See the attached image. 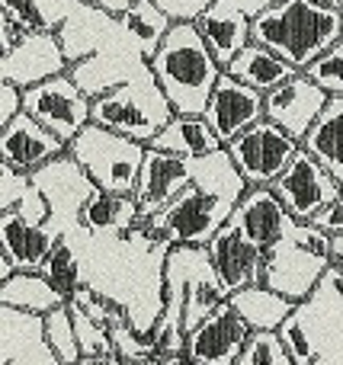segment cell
Here are the masks:
<instances>
[{"label": "cell", "instance_id": "cell-1", "mask_svg": "<svg viewBox=\"0 0 343 365\" xmlns=\"http://www.w3.org/2000/svg\"><path fill=\"white\" fill-rule=\"evenodd\" d=\"M148 68L177 115H205L212 93L225 74L196 23H173Z\"/></svg>", "mask_w": 343, "mask_h": 365}, {"label": "cell", "instance_id": "cell-2", "mask_svg": "<svg viewBox=\"0 0 343 365\" xmlns=\"http://www.w3.org/2000/svg\"><path fill=\"white\" fill-rule=\"evenodd\" d=\"M254 42L280 55L295 71H305L327 48L343 42V10L312 0H282L250 26Z\"/></svg>", "mask_w": 343, "mask_h": 365}, {"label": "cell", "instance_id": "cell-3", "mask_svg": "<svg viewBox=\"0 0 343 365\" xmlns=\"http://www.w3.org/2000/svg\"><path fill=\"white\" fill-rule=\"evenodd\" d=\"M173 115H177V109L170 106V100L160 90V83L154 81L148 64L135 71L128 81L93 96V125L119 132L132 141H141V145H151L170 125Z\"/></svg>", "mask_w": 343, "mask_h": 365}, {"label": "cell", "instance_id": "cell-4", "mask_svg": "<svg viewBox=\"0 0 343 365\" xmlns=\"http://www.w3.org/2000/svg\"><path fill=\"white\" fill-rule=\"evenodd\" d=\"M334 269V237L312 221H292L286 237L267 253L263 285L280 295L305 304L308 295Z\"/></svg>", "mask_w": 343, "mask_h": 365}, {"label": "cell", "instance_id": "cell-5", "mask_svg": "<svg viewBox=\"0 0 343 365\" xmlns=\"http://www.w3.org/2000/svg\"><path fill=\"white\" fill-rule=\"evenodd\" d=\"M148 145L132 141L119 132H109L90 122L81 135L68 145V158L83 167L96 189L103 192L132 195L138 186L141 167H145Z\"/></svg>", "mask_w": 343, "mask_h": 365}, {"label": "cell", "instance_id": "cell-6", "mask_svg": "<svg viewBox=\"0 0 343 365\" xmlns=\"http://www.w3.org/2000/svg\"><path fill=\"white\" fill-rule=\"evenodd\" d=\"M164 282L183 295V330H196L209 314H215L228 302V289L222 285L205 247H170L164 259Z\"/></svg>", "mask_w": 343, "mask_h": 365}, {"label": "cell", "instance_id": "cell-7", "mask_svg": "<svg viewBox=\"0 0 343 365\" xmlns=\"http://www.w3.org/2000/svg\"><path fill=\"white\" fill-rule=\"evenodd\" d=\"M235 208L237 202L209 195L199 186H186L173 205L148 221L164 234L167 247H209L212 237L231 221Z\"/></svg>", "mask_w": 343, "mask_h": 365}, {"label": "cell", "instance_id": "cell-8", "mask_svg": "<svg viewBox=\"0 0 343 365\" xmlns=\"http://www.w3.org/2000/svg\"><path fill=\"white\" fill-rule=\"evenodd\" d=\"M23 113L32 115L64 145L77 138L93 122V96L68 74H58L39 87L23 90Z\"/></svg>", "mask_w": 343, "mask_h": 365}, {"label": "cell", "instance_id": "cell-9", "mask_svg": "<svg viewBox=\"0 0 343 365\" xmlns=\"http://www.w3.org/2000/svg\"><path fill=\"white\" fill-rule=\"evenodd\" d=\"M225 151L231 154L247 186H273L289 170V164L299 158L302 141H295L280 125L263 119L244 135H237L235 141H228Z\"/></svg>", "mask_w": 343, "mask_h": 365}, {"label": "cell", "instance_id": "cell-10", "mask_svg": "<svg viewBox=\"0 0 343 365\" xmlns=\"http://www.w3.org/2000/svg\"><path fill=\"white\" fill-rule=\"evenodd\" d=\"M273 192L280 195L292 221H314L334 199H340L343 189L324 170V164L302 148L299 158L289 164V170L273 182Z\"/></svg>", "mask_w": 343, "mask_h": 365}, {"label": "cell", "instance_id": "cell-11", "mask_svg": "<svg viewBox=\"0 0 343 365\" xmlns=\"http://www.w3.org/2000/svg\"><path fill=\"white\" fill-rule=\"evenodd\" d=\"M250 336H254L250 324L231 308V302H225L215 314H209L196 330L186 334L183 356L199 365H237Z\"/></svg>", "mask_w": 343, "mask_h": 365}, {"label": "cell", "instance_id": "cell-12", "mask_svg": "<svg viewBox=\"0 0 343 365\" xmlns=\"http://www.w3.org/2000/svg\"><path fill=\"white\" fill-rule=\"evenodd\" d=\"M68 61L71 58L58 32H29L16 51L0 55V81L29 90L58 74H68Z\"/></svg>", "mask_w": 343, "mask_h": 365}, {"label": "cell", "instance_id": "cell-13", "mask_svg": "<svg viewBox=\"0 0 343 365\" xmlns=\"http://www.w3.org/2000/svg\"><path fill=\"white\" fill-rule=\"evenodd\" d=\"M331 100L334 96L324 93L314 81H308L305 74H295L292 81L267 93V115L263 119L280 125L295 141H305V135L312 132V125L321 119Z\"/></svg>", "mask_w": 343, "mask_h": 365}, {"label": "cell", "instance_id": "cell-14", "mask_svg": "<svg viewBox=\"0 0 343 365\" xmlns=\"http://www.w3.org/2000/svg\"><path fill=\"white\" fill-rule=\"evenodd\" d=\"M263 115H267V93L222 74L209 100V109H205V122L215 128L218 138L228 145L247 128H254L257 122H263Z\"/></svg>", "mask_w": 343, "mask_h": 365}, {"label": "cell", "instance_id": "cell-15", "mask_svg": "<svg viewBox=\"0 0 343 365\" xmlns=\"http://www.w3.org/2000/svg\"><path fill=\"white\" fill-rule=\"evenodd\" d=\"M205 250H209V259L222 285L228 289V295L250 289V285H263V279H267V253L250 244L231 221L212 237Z\"/></svg>", "mask_w": 343, "mask_h": 365}, {"label": "cell", "instance_id": "cell-16", "mask_svg": "<svg viewBox=\"0 0 343 365\" xmlns=\"http://www.w3.org/2000/svg\"><path fill=\"white\" fill-rule=\"evenodd\" d=\"M64 154H68V145L26 113L0 128V160L13 170L36 173L42 167L55 164Z\"/></svg>", "mask_w": 343, "mask_h": 365}, {"label": "cell", "instance_id": "cell-17", "mask_svg": "<svg viewBox=\"0 0 343 365\" xmlns=\"http://www.w3.org/2000/svg\"><path fill=\"white\" fill-rule=\"evenodd\" d=\"M186 186H193L190 160L177 158V154L158 151V148H148L145 167H141L138 186H135L132 195H135V202H138L141 215L154 218V215H160L167 205H173Z\"/></svg>", "mask_w": 343, "mask_h": 365}, {"label": "cell", "instance_id": "cell-18", "mask_svg": "<svg viewBox=\"0 0 343 365\" xmlns=\"http://www.w3.org/2000/svg\"><path fill=\"white\" fill-rule=\"evenodd\" d=\"M231 225L254 247L270 253L292 227V215L286 212V205L273 192V186H250L247 195L237 202L235 215H231Z\"/></svg>", "mask_w": 343, "mask_h": 365}, {"label": "cell", "instance_id": "cell-19", "mask_svg": "<svg viewBox=\"0 0 343 365\" xmlns=\"http://www.w3.org/2000/svg\"><path fill=\"white\" fill-rule=\"evenodd\" d=\"M61 240L58 225H32L19 212H0V257H6L16 272H39L51 247Z\"/></svg>", "mask_w": 343, "mask_h": 365}, {"label": "cell", "instance_id": "cell-20", "mask_svg": "<svg viewBox=\"0 0 343 365\" xmlns=\"http://www.w3.org/2000/svg\"><path fill=\"white\" fill-rule=\"evenodd\" d=\"M196 26L222 68H228V64L254 42V32H250L254 19L237 10L231 0H215V4L196 19Z\"/></svg>", "mask_w": 343, "mask_h": 365}, {"label": "cell", "instance_id": "cell-21", "mask_svg": "<svg viewBox=\"0 0 343 365\" xmlns=\"http://www.w3.org/2000/svg\"><path fill=\"white\" fill-rule=\"evenodd\" d=\"M148 148H158V151L196 160V158H209V154L222 151L225 141L218 138L215 128L205 122V115H173L170 125H167Z\"/></svg>", "mask_w": 343, "mask_h": 365}, {"label": "cell", "instance_id": "cell-22", "mask_svg": "<svg viewBox=\"0 0 343 365\" xmlns=\"http://www.w3.org/2000/svg\"><path fill=\"white\" fill-rule=\"evenodd\" d=\"M231 308L250 324L254 334H276L289 317L299 311V304L292 298L280 295V292L267 289V285H250V289H241L228 298Z\"/></svg>", "mask_w": 343, "mask_h": 365}, {"label": "cell", "instance_id": "cell-23", "mask_svg": "<svg viewBox=\"0 0 343 365\" xmlns=\"http://www.w3.org/2000/svg\"><path fill=\"white\" fill-rule=\"evenodd\" d=\"M225 74L241 81V83H247V87H254V90H260V93H273L276 87H282V83L292 81V77L302 74V71H295L292 64L282 61V58L273 55L270 48L250 42L247 48L225 68Z\"/></svg>", "mask_w": 343, "mask_h": 365}, {"label": "cell", "instance_id": "cell-24", "mask_svg": "<svg viewBox=\"0 0 343 365\" xmlns=\"http://www.w3.org/2000/svg\"><path fill=\"white\" fill-rule=\"evenodd\" d=\"M141 208L135 202V195H119V192H103L96 189L93 195L87 199V205L81 208L77 215V225L83 231H93V234H103V231H132L135 225H141Z\"/></svg>", "mask_w": 343, "mask_h": 365}, {"label": "cell", "instance_id": "cell-25", "mask_svg": "<svg viewBox=\"0 0 343 365\" xmlns=\"http://www.w3.org/2000/svg\"><path fill=\"white\" fill-rule=\"evenodd\" d=\"M312 158H318L324 164V170L340 182L343 189V96H334L327 103V109L321 113V119L312 125V132L302 141Z\"/></svg>", "mask_w": 343, "mask_h": 365}, {"label": "cell", "instance_id": "cell-26", "mask_svg": "<svg viewBox=\"0 0 343 365\" xmlns=\"http://www.w3.org/2000/svg\"><path fill=\"white\" fill-rule=\"evenodd\" d=\"M0 304L32 317H45L68 302L51 289V282L42 272H16L6 282H0Z\"/></svg>", "mask_w": 343, "mask_h": 365}, {"label": "cell", "instance_id": "cell-27", "mask_svg": "<svg viewBox=\"0 0 343 365\" xmlns=\"http://www.w3.org/2000/svg\"><path fill=\"white\" fill-rule=\"evenodd\" d=\"M116 26L128 36V42L135 45L141 61H151V58L158 55V48L164 45L167 32L173 29V23L151 4V0H138L132 10H126L119 19H116Z\"/></svg>", "mask_w": 343, "mask_h": 365}, {"label": "cell", "instance_id": "cell-28", "mask_svg": "<svg viewBox=\"0 0 343 365\" xmlns=\"http://www.w3.org/2000/svg\"><path fill=\"white\" fill-rule=\"evenodd\" d=\"M190 173H193V186H199L209 195L231 199V202H241L250 189L247 180L241 177V170L235 167V160H231V154L225 151V148L215 154H209V158L190 160Z\"/></svg>", "mask_w": 343, "mask_h": 365}, {"label": "cell", "instance_id": "cell-29", "mask_svg": "<svg viewBox=\"0 0 343 365\" xmlns=\"http://www.w3.org/2000/svg\"><path fill=\"white\" fill-rule=\"evenodd\" d=\"M77 0H0V13L26 32H61Z\"/></svg>", "mask_w": 343, "mask_h": 365}, {"label": "cell", "instance_id": "cell-30", "mask_svg": "<svg viewBox=\"0 0 343 365\" xmlns=\"http://www.w3.org/2000/svg\"><path fill=\"white\" fill-rule=\"evenodd\" d=\"M42 340L58 365H77L83 359L81 343H77V330H74V314H71V302L42 317Z\"/></svg>", "mask_w": 343, "mask_h": 365}, {"label": "cell", "instance_id": "cell-31", "mask_svg": "<svg viewBox=\"0 0 343 365\" xmlns=\"http://www.w3.org/2000/svg\"><path fill=\"white\" fill-rule=\"evenodd\" d=\"M39 272L48 279L51 289H55L64 302H71V298L77 295V289L83 285L81 282V259H77L74 247L68 244V237H64V234H61V240L51 247V253L45 257V263H42V269H39Z\"/></svg>", "mask_w": 343, "mask_h": 365}, {"label": "cell", "instance_id": "cell-32", "mask_svg": "<svg viewBox=\"0 0 343 365\" xmlns=\"http://www.w3.org/2000/svg\"><path fill=\"white\" fill-rule=\"evenodd\" d=\"M71 304H77L83 314L93 317L96 324H103V327H109V330L119 327V324H128L126 304H119L116 298H109V295H100V292H93L90 285H81L77 295L71 298Z\"/></svg>", "mask_w": 343, "mask_h": 365}, {"label": "cell", "instance_id": "cell-33", "mask_svg": "<svg viewBox=\"0 0 343 365\" xmlns=\"http://www.w3.org/2000/svg\"><path fill=\"white\" fill-rule=\"evenodd\" d=\"M276 334H280L282 346H286V353L292 356L295 365H314L318 362V346H314V340H312L308 321L302 317V304H299V311L276 330Z\"/></svg>", "mask_w": 343, "mask_h": 365}, {"label": "cell", "instance_id": "cell-34", "mask_svg": "<svg viewBox=\"0 0 343 365\" xmlns=\"http://www.w3.org/2000/svg\"><path fill=\"white\" fill-rule=\"evenodd\" d=\"M71 314H74V330H77V343H81L83 359L87 356H113V330L96 324L93 317H87L77 304H71Z\"/></svg>", "mask_w": 343, "mask_h": 365}, {"label": "cell", "instance_id": "cell-35", "mask_svg": "<svg viewBox=\"0 0 343 365\" xmlns=\"http://www.w3.org/2000/svg\"><path fill=\"white\" fill-rule=\"evenodd\" d=\"M302 74L308 81H314L324 93L331 96H343V42H337L334 48H327L318 61H312Z\"/></svg>", "mask_w": 343, "mask_h": 365}, {"label": "cell", "instance_id": "cell-36", "mask_svg": "<svg viewBox=\"0 0 343 365\" xmlns=\"http://www.w3.org/2000/svg\"><path fill=\"white\" fill-rule=\"evenodd\" d=\"M237 365H295V362L282 346L280 334H254Z\"/></svg>", "mask_w": 343, "mask_h": 365}, {"label": "cell", "instance_id": "cell-37", "mask_svg": "<svg viewBox=\"0 0 343 365\" xmlns=\"http://www.w3.org/2000/svg\"><path fill=\"white\" fill-rule=\"evenodd\" d=\"M32 186V173L13 170V167H0V212H16L23 195Z\"/></svg>", "mask_w": 343, "mask_h": 365}, {"label": "cell", "instance_id": "cell-38", "mask_svg": "<svg viewBox=\"0 0 343 365\" xmlns=\"http://www.w3.org/2000/svg\"><path fill=\"white\" fill-rule=\"evenodd\" d=\"M170 23H196L215 0H151Z\"/></svg>", "mask_w": 343, "mask_h": 365}, {"label": "cell", "instance_id": "cell-39", "mask_svg": "<svg viewBox=\"0 0 343 365\" xmlns=\"http://www.w3.org/2000/svg\"><path fill=\"white\" fill-rule=\"evenodd\" d=\"M16 115H23V90L0 81V128L10 125Z\"/></svg>", "mask_w": 343, "mask_h": 365}, {"label": "cell", "instance_id": "cell-40", "mask_svg": "<svg viewBox=\"0 0 343 365\" xmlns=\"http://www.w3.org/2000/svg\"><path fill=\"white\" fill-rule=\"evenodd\" d=\"M26 36H29V32H26L23 26L13 23L10 16H4V13H0V55H10V51H16L19 45H23Z\"/></svg>", "mask_w": 343, "mask_h": 365}, {"label": "cell", "instance_id": "cell-41", "mask_svg": "<svg viewBox=\"0 0 343 365\" xmlns=\"http://www.w3.org/2000/svg\"><path fill=\"white\" fill-rule=\"evenodd\" d=\"M312 225H318L321 231H327L331 237H337V234H343V195H340V199H334L331 205H327L324 212H321L318 218L312 221Z\"/></svg>", "mask_w": 343, "mask_h": 365}, {"label": "cell", "instance_id": "cell-42", "mask_svg": "<svg viewBox=\"0 0 343 365\" xmlns=\"http://www.w3.org/2000/svg\"><path fill=\"white\" fill-rule=\"evenodd\" d=\"M77 4H83V6H93V10H100V13H109V16H116L119 19L126 10H132L138 0H77Z\"/></svg>", "mask_w": 343, "mask_h": 365}, {"label": "cell", "instance_id": "cell-43", "mask_svg": "<svg viewBox=\"0 0 343 365\" xmlns=\"http://www.w3.org/2000/svg\"><path fill=\"white\" fill-rule=\"evenodd\" d=\"M231 4H235L241 13H247L250 19H257V16H260V13H267L270 6L282 4V0H231Z\"/></svg>", "mask_w": 343, "mask_h": 365}, {"label": "cell", "instance_id": "cell-44", "mask_svg": "<svg viewBox=\"0 0 343 365\" xmlns=\"http://www.w3.org/2000/svg\"><path fill=\"white\" fill-rule=\"evenodd\" d=\"M77 365H128V362H122L119 356H87V359H81Z\"/></svg>", "mask_w": 343, "mask_h": 365}, {"label": "cell", "instance_id": "cell-45", "mask_svg": "<svg viewBox=\"0 0 343 365\" xmlns=\"http://www.w3.org/2000/svg\"><path fill=\"white\" fill-rule=\"evenodd\" d=\"M334 266L343 272V234H337L334 237Z\"/></svg>", "mask_w": 343, "mask_h": 365}, {"label": "cell", "instance_id": "cell-46", "mask_svg": "<svg viewBox=\"0 0 343 365\" xmlns=\"http://www.w3.org/2000/svg\"><path fill=\"white\" fill-rule=\"evenodd\" d=\"M327 282H331V285H334V289H337V295L343 298V272L337 269V266H334V269H331V272H327Z\"/></svg>", "mask_w": 343, "mask_h": 365}, {"label": "cell", "instance_id": "cell-47", "mask_svg": "<svg viewBox=\"0 0 343 365\" xmlns=\"http://www.w3.org/2000/svg\"><path fill=\"white\" fill-rule=\"evenodd\" d=\"M160 365H199V362H193V359H186V356H180V359H167V362H160Z\"/></svg>", "mask_w": 343, "mask_h": 365}]
</instances>
